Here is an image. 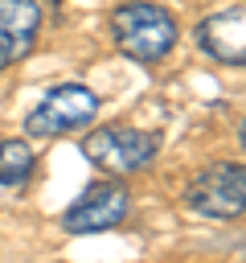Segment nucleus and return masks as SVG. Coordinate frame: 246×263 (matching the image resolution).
<instances>
[{
	"mask_svg": "<svg viewBox=\"0 0 246 263\" xmlns=\"http://www.w3.org/2000/svg\"><path fill=\"white\" fill-rule=\"evenodd\" d=\"M111 37L119 45L123 58L131 62H144V66H156L172 53L180 29L172 21V12H164L160 4H148V0H127L111 12Z\"/></svg>",
	"mask_w": 246,
	"mask_h": 263,
	"instance_id": "f257e3e1",
	"label": "nucleus"
},
{
	"mask_svg": "<svg viewBox=\"0 0 246 263\" xmlns=\"http://www.w3.org/2000/svg\"><path fill=\"white\" fill-rule=\"evenodd\" d=\"M160 152V136L152 132H139V127H127V123H111V127H94L86 140H82V156L111 173V177H131V173H144Z\"/></svg>",
	"mask_w": 246,
	"mask_h": 263,
	"instance_id": "f03ea898",
	"label": "nucleus"
},
{
	"mask_svg": "<svg viewBox=\"0 0 246 263\" xmlns=\"http://www.w3.org/2000/svg\"><path fill=\"white\" fill-rule=\"evenodd\" d=\"M94 115H98V95L82 82H66V86H53L29 111L25 132L37 136V140H49V136H66L74 127H86Z\"/></svg>",
	"mask_w": 246,
	"mask_h": 263,
	"instance_id": "7ed1b4c3",
	"label": "nucleus"
},
{
	"mask_svg": "<svg viewBox=\"0 0 246 263\" xmlns=\"http://www.w3.org/2000/svg\"><path fill=\"white\" fill-rule=\"evenodd\" d=\"M184 201L201 218H217V222L242 218V210H246V168L238 160L234 164L225 160V164H213V168L197 173L184 189Z\"/></svg>",
	"mask_w": 246,
	"mask_h": 263,
	"instance_id": "20e7f679",
	"label": "nucleus"
},
{
	"mask_svg": "<svg viewBox=\"0 0 246 263\" xmlns=\"http://www.w3.org/2000/svg\"><path fill=\"white\" fill-rule=\"evenodd\" d=\"M127 210H131V193L119 181H98L61 214V226L70 234H98V230L119 226L127 218Z\"/></svg>",
	"mask_w": 246,
	"mask_h": 263,
	"instance_id": "39448f33",
	"label": "nucleus"
},
{
	"mask_svg": "<svg viewBox=\"0 0 246 263\" xmlns=\"http://www.w3.org/2000/svg\"><path fill=\"white\" fill-rule=\"evenodd\" d=\"M197 45L225 66H242L246 62V8L234 4V8L205 16L197 25Z\"/></svg>",
	"mask_w": 246,
	"mask_h": 263,
	"instance_id": "423d86ee",
	"label": "nucleus"
},
{
	"mask_svg": "<svg viewBox=\"0 0 246 263\" xmlns=\"http://www.w3.org/2000/svg\"><path fill=\"white\" fill-rule=\"evenodd\" d=\"M41 33V4L37 0H0V70L16 66L33 53Z\"/></svg>",
	"mask_w": 246,
	"mask_h": 263,
	"instance_id": "0eeeda50",
	"label": "nucleus"
},
{
	"mask_svg": "<svg viewBox=\"0 0 246 263\" xmlns=\"http://www.w3.org/2000/svg\"><path fill=\"white\" fill-rule=\"evenodd\" d=\"M33 164H37V156L25 140H0V185H8V189L25 185L33 177Z\"/></svg>",
	"mask_w": 246,
	"mask_h": 263,
	"instance_id": "6e6552de",
	"label": "nucleus"
}]
</instances>
